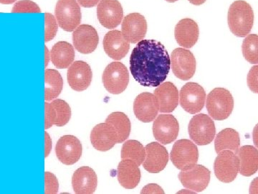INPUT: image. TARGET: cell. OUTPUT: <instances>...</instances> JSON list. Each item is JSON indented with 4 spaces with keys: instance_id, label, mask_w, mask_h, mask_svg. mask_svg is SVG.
<instances>
[{
    "instance_id": "6da1fadb",
    "label": "cell",
    "mask_w": 258,
    "mask_h": 194,
    "mask_svg": "<svg viewBox=\"0 0 258 194\" xmlns=\"http://www.w3.org/2000/svg\"><path fill=\"white\" fill-rule=\"evenodd\" d=\"M170 57L165 47L155 40H142L130 56V71L134 79L146 87H157L170 71Z\"/></svg>"
},
{
    "instance_id": "7a4b0ae2",
    "label": "cell",
    "mask_w": 258,
    "mask_h": 194,
    "mask_svg": "<svg viewBox=\"0 0 258 194\" xmlns=\"http://www.w3.org/2000/svg\"><path fill=\"white\" fill-rule=\"evenodd\" d=\"M227 21L230 31L235 36L246 37L253 26V10L247 2L237 0L229 8Z\"/></svg>"
},
{
    "instance_id": "3957f363",
    "label": "cell",
    "mask_w": 258,
    "mask_h": 194,
    "mask_svg": "<svg viewBox=\"0 0 258 194\" xmlns=\"http://www.w3.org/2000/svg\"><path fill=\"white\" fill-rule=\"evenodd\" d=\"M206 98L207 110L212 119L221 121L230 117L234 108V99L230 91L224 88H215Z\"/></svg>"
},
{
    "instance_id": "277c9868",
    "label": "cell",
    "mask_w": 258,
    "mask_h": 194,
    "mask_svg": "<svg viewBox=\"0 0 258 194\" xmlns=\"http://www.w3.org/2000/svg\"><path fill=\"white\" fill-rule=\"evenodd\" d=\"M103 86L112 94H119L126 89L129 83V73L126 66L120 62L108 65L102 76Z\"/></svg>"
},
{
    "instance_id": "5b68a950",
    "label": "cell",
    "mask_w": 258,
    "mask_h": 194,
    "mask_svg": "<svg viewBox=\"0 0 258 194\" xmlns=\"http://www.w3.org/2000/svg\"><path fill=\"white\" fill-rule=\"evenodd\" d=\"M188 131L190 138L198 146H207L215 139L216 127L210 116L198 114L190 120Z\"/></svg>"
},
{
    "instance_id": "8992f818",
    "label": "cell",
    "mask_w": 258,
    "mask_h": 194,
    "mask_svg": "<svg viewBox=\"0 0 258 194\" xmlns=\"http://www.w3.org/2000/svg\"><path fill=\"white\" fill-rule=\"evenodd\" d=\"M171 161L177 169L185 171L198 163L199 151L196 144L189 139L176 141L171 152Z\"/></svg>"
},
{
    "instance_id": "52a82bcc",
    "label": "cell",
    "mask_w": 258,
    "mask_h": 194,
    "mask_svg": "<svg viewBox=\"0 0 258 194\" xmlns=\"http://www.w3.org/2000/svg\"><path fill=\"white\" fill-rule=\"evenodd\" d=\"M55 14L59 26L64 31H74L81 23V8L76 0H58Z\"/></svg>"
},
{
    "instance_id": "ba28073f",
    "label": "cell",
    "mask_w": 258,
    "mask_h": 194,
    "mask_svg": "<svg viewBox=\"0 0 258 194\" xmlns=\"http://www.w3.org/2000/svg\"><path fill=\"white\" fill-rule=\"evenodd\" d=\"M170 66L178 79L188 81L196 71V59L192 53L184 47L173 51L170 58Z\"/></svg>"
},
{
    "instance_id": "9c48e42d",
    "label": "cell",
    "mask_w": 258,
    "mask_h": 194,
    "mask_svg": "<svg viewBox=\"0 0 258 194\" xmlns=\"http://www.w3.org/2000/svg\"><path fill=\"white\" fill-rule=\"evenodd\" d=\"M206 97L205 90L201 85L189 82L181 88L179 104L185 111L191 115H195L203 110Z\"/></svg>"
},
{
    "instance_id": "30bf717a",
    "label": "cell",
    "mask_w": 258,
    "mask_h": 194,
    "mask_svg": "<svg viewBox=\"0 0 258 194\" xmlns=\"http://www.w3.org/2000/svg\"><path fill=\"white\" fill-rule=\"evenodd\" d=\"M240 169V161L237 155L230 151H222L214 163L215 176L223 183H228L237 178Z\"/></svg>"
},
{
    "instance_id": "8fae6325",
    "label": "cell",
    "mask_w": 258,
    "mask_h": 194,
    "mask_svg": "<svg viewBox=\"0 0 258 194\" xmlns=\"http://www.w3.org/2000/svg\"><path fill=\"white\" fill-rule=\"evenodd\" d=\"M179 125L176 117L171 115H160L153 124V134L161 144L174 142L179 135Z\"/></svg>"
},
{
    "instance_id": "7c38bea8",
    "label": "cell",
    "mask_w": 258,
    "mask_h": 194,
    "mask_svg": "<svg viewBox=\"0 0 258 194\" xmlns=\"http://www.w3.org/2000/svg\"><path fill=\"white\" fill-rule=\"evenodd\" d=\"M211 172L202 165H195L189 169L181 171L179 179L185 188L194 191L201 192L208 186Z\"/></svg>"
},
{
    "instance_id": "4fadbf2b",
    "label": "cell",
    "mask_w": 258,
    "mask_h": 194,
    "mask_svg": "<svg viewBox=\"0 0 258 194\" xmlns=\"http://www.w3.org/2000/svg\"><path fill=\"white\" fill-rule=\"evenodd\" d=\"M82 144L74 135H64L57 141L55 153L59 161L64 165H74L82 156Z\"/></svg>"
},
{
    "instance_id": "5bb4252c",
    "label": "cell",
    "mask_w": 258,
    "mask_h": 194,
    "mask_svg": "<svg viewBox=\"0 0 258 194\" xmlns=\"http://www.w3.org/2000/svg\"><path fill=\"white\" fill-rule=\"evenodd\" d=\"M97 17L102 26L117 28L123 18V10L118 0H101L97 7Z\"/></svg>"
},
{
    "instance_id": "9a60e30c",
    "label": "cell",
    "mask_w": 258,
    "mask_h": 194,
    "mask_svg": "<svg viewBox=\"0 0 258 194\" xmlns=\"http://www.w3.org/2000/svg\"><path fill=\"white\" fill-rule=\"evenodd\" d=\"M121 29L122 35L127 41L137 43L146 36L147 22L140 13H131L123 18Z\"/></svg>"
},
{
    "instance_id": "2e32d148",
    "label": "cell",
    "mask_w": 258,
    "mask_h": 194,
    "mask_svg": "<svg viewBox=\"0 0 258 194\" xmlns=\"http://www.w3.org/2000/svg\"><path fill=\"white\" fill-rule=\"evenodd\" d=\"M136 117L144 123L155 120L159 112V105L155 95L149 92L140 93L134 102Z\"/></svg>"
},
{
    "instance_id": "e0dca14e",
    "label": "cell",
    "mask_w": 258,
    "mask_h": 194,
    "mask_svg": "<svg viewBox=\"0 0 258 194\" xmlns=\"http://www.w3.org/2000/svg\"><path fill=\"white\" fill-rule=\"evenodd\" d=\"M146 156L143 162L144 169L151 173H160L167 166L169 153L159 142H153L145 148Z\"/></svg>"
},
{
    "instance_id": "ac0fdd59",
    "label": "cell",
    "mask_w": 258,
    "mask_h": 194,
    "mask_svg": "<svg viewBox=\"0 0 258 194\" xmlns=\"http://www.w3.org/2000/svg\"><path fill=\"white\" fill-rule=\"evenodd\" d=\"M92 78L91 66L84 61H75L68 69V82L75 91H83L87 89L91 85Z\"/></svg>"
},
{
    "instance_id": "d6986e66",
    "label": "cell",
    "mask_w": 258,
    "mask_h": 194,
    "mask_svg": "<svg viewBox=\"0 0 258 194\" xmlns=\"http://www.w3.org/2000/svg\"><path fill=\"white\" fill-rule=\"evenodd\" d=\"M73 42L76 50L83 54H89L96 50L99 43L98 32L89 25H81L73 33Z\"/></svg>"
},
{
    "instance_id": "ffe728a7",
    "label": "cell",
    "mask_w": 258,
    "mask_h": 194,
    "mask_svg": "<svg viewBox=\"0 0 258 194\" xmlns=\"http://www.w3.org/2000/svg\"><path fill=\"white\" fill-rule=\"evenodd\" d=\"M118 141L114 128L106 122L98 124L91 131V144L97 151L106 152L114 147Z\"/></svg>"
},
{
    "instance_id": "44dd1931",
    "label": "cell",
    "mask_w": 258,
    "mask_h": 194,
    "mask_svg": "<svg viewBox=\"0 0 258 194\" xmlns=\"http://www.w3.org/2000/svg\"><path fill=\"white\" fill-rule=\"evenodd\" d=\"M103 45L107 55L115 61L123 59L130 49V42L125 40L121 32L116 30L107 32Z\"/></svg>"
},
{
    "instance_id": "7402d4cb",
    "label": "cell",
    "mask_w": 258,
    "mask_h": 194,
    "mask_svg": "<svg viewBox=\"0 0 258 194\" xmlns=\"http://www.w3.org/2000/svg\"><path fill=\"white\" fill-rule=\"evenodd\" d=\"M199 35L200 29L198 23L192 19H182L176 24L174 36L180 46L191 48L198 42Z\"/></svg>"
},
{
    "instance_id": "603a6c76",
    "label": "cell",
    "mask_w": 258,
    "mask_h": 194,
    "mask_svg": "<svg viewBox=\"0 0 258 194\" xmlns=\"http://www.w3.org/2000/svg\"><path fill=\"white\" fill-rule=\"evenodd\" d=\"M97 185L98 177L90 167H81L73 175L72 185L76 193H93L96 189Z\"/></svg>"
},
{
    "instance_id": "cb8c5ba5",
    "label": "cell",
    "mask_w": 258,
    "mask_h": 194,
    "mask_svg": "<svg viewBox=\"0 0 258 194\" xmlns=\"http://www.w3.org/2000/svg\"><path fill=\"white\" fill-rule=\"evenodd\" d=\"M159 105V112L161 113H170L179 105V91L174 83L165 82L161 83L155 91Z\"/></svg>"
},
{
    "instance_id": "d4e9b609",
    "label": "cell",
    "mask_w": 258,
    "mask_h": 194,
    "mask_svg": "<svg viewBox=\"0 0 258 194\" xmlns=\"http://www.w3.org/2000/svg\"><path fill=\"white\" fill-rule=\"evenodd\" d=\"M117 178L121 186L133 189L141 180V171L137 163L129 159H123L117 168Z\"/></svg>"
},
{
    "instance_id": "484cf974",
    "label": "cell",
    "mask_w": 258,
    "mask_h": 194,
    "mask_svg": "<svg viewBox=\"0 0 258 194\" xmlns=\"http://www.w3.org/2000/svg\"><path fill=\"white\" fill-rule=\"evenodd\" d=\"M240 161L239 171L243 176L254 175L258 169V151L252 146H244L239 148L236 153Z\"/></svg>"
},
{
    "instance_id": "4316f807",
    "label": "cell",
    "mask_w": 258,
    "mask_h": 194,
    "mask_svg": "<svg viewBox=\"0 0 258 194\" xmlns=\"http://www.w3.org/2000/svg\"><path fill=\"white\" fill-rule=\"evenodd\" d=\"M52 64L57 69H64L69 67L75 59L74 47L66 41L57 42L50 52Z\"/></svg>"
},
{
    "instance_id": "83f0119b",
    "label": "cell",
    "mask_w": 258,
    "mask_h": 194,
    "mask_svg": "<svg viewBox=\"0 0 258 194\" xmlns=\"http://www.w3.org/2000/svg\"><path fill=\"white\" fill-rule=\"evenodd\" d=\"M240 146V134L234 129H223L217 134L215 138V148L217 153L222 151H230L236 154Z\"/></svg>"
},
{
    "instance_id": "f1b7e54d",
    "label": "cell",
    "mask_w": 258,
    "mask_h": 194,
    "mask_svg": "<svg viewBox=\"0 0 258 194\" xmlns=\"http://www.w3.org/2000/svg\"><path fill=\"white\" fill-rule=\"evenodd\" d=\"M114 128L118 135V143H122L128 138L132 130V124L128 116L123 112H113L108 115L106 120Z\"/></svg>"
},
{
    "instance_id": "f546056e",
    "label": "cell",
    "mask_w": 258,
    "mask_h": 194,
    "mask_svg": "<svg viewBox=\"0 0 258 194\" xmlns=\"http://www.w3.org/2000/svg\"><path fill=\"white\" fill-rule=\"evenodd\" d=\"M45 76V101H51L60 94L63 87V80L58 71L46 69Z\"/></svg>"
},
{
    "instance_id": "4dcf8cb0",
    "label": "cell",
    "mask_w": 258,
    "mask_h": 194,
    "mask_svg": "<svg viewBox=\"0 0 258 194\" xmlns=\"http://www.w3.org/2000/svg\"><path fill=\"white\" fill-rule=\"evenodd\" d=\"M145 156V148L139 141L131 139L126 141L123 144L121 149L122 160H132L137 163L139 166L143 163Z\"/></svg>"
},
{
    "instance_id": "1f68e13d",
    "label": "cell",
    "mask_w": 258,
    "mask_h": 194,
    "mask_svg": "<svg viewBox=\"0 0 258 194\" xmlns=\"http://www.w3.org/2000/svg\"><path fill=\"white\" fill-rule=\"evenodd\" d=\"M242 54L249 64H258V36L251 34L246 36L242 42Z\"/></svg>"
},
{
    "instance_id": "d6a6232c",
    "label": "cell",
    "mask_w": 258,
    "mask_h": 194,
    "mask_svg": "<svg viewBox=\"0 0 258 194\" xmlns=\"http://www.w3.org/2000/svg\"><path fill=\"white\" fill-rule=\"evenodd\" d=\"M50 104L55 110V125L57 127L66 125L71 117V110L69 104L59 99L53 100Z\"/></svg>"
},
{
    "instance_id": "836d02e7",
    "label": "cell",
    "mask_w": 258,
    "mask_h": 194,
    "mask_svg": "<svg viewBox=\"0 0 258 194\" xmlns=\"http://www.w3.org/2000/svg\"><path fill=\"white\" fill-rule=\"evenodd\" d=\"M12 13H41V10L36 3L31 0H20L15 3Z\"/></svg>"
},
{
    "instance_id": "e575fe53",
    "label": "cell",
    "mask_w": 258,
    "mask_h": 194,
    "mask_svg": "<svg viewBox=\"0 0 258 194\" xmlns=\"http://www.w3.org/2000/svg\"><path fill=\"white\" fill-rule=\"evenodd\" d=\"M45 42H49L55 37L57 25L55 18L50 13H45Z\"/></svg>"
},
{
    "instance_id": "d590c367",
    "label": "cell",
    "mask_w": 258,
    "mask_h": 194,
    "mask_svg": "<svg viewBox=\"0 0 258 194\" xmlns=\"http://www.w3.org/2000/svg\"><path fill=\"white\" fill-rule=\"evenodd\" d=\"M45 187H46L47 193H55L58 190V182L54 175L51 174L49 172L45 173Z\"/></svg>"
},
{
    "instance_id": "8d00e7d4",
    "label": "cell",
    "mask_w": 258,
    "mask_h": 194,
    "mask_svg": "<svg viewBox=\"0 0 258 194\" xmlns=\"http://www.w3.org/2000/svg\"><path fill=\"white\" fill-rule=\"evenodd\" d=\"M257 73L258 66L256 65L250 69L247 75V84L249 89L255 93H257Z\"/></svg>"
},
{
    "instance_id": "74e56055",
    "label": "cell",
    "mask_w": 258,
    "mask_h": 194,
    "mask_svg": "<svg viewBox=\"0 0 258 194\" xmlns=\"http://www.w3.org/2000/svg\"><path fill=\"white\" fill-rule=\"evenodd\" d=\"M55 113L50 103L45 102V129H49L55 125Z\"/></svg>"
},
{
    "instance_id": "f35d334b",
    "label": "cell",
    "mask_w": 258,
    "mask_h": 194,
    "mask_svg": "<svg viewBox=\"0 0 258 194\" xmlns=\"http://www.w3.org/2000/svg\"><path fill=\"white\" fill-rule=\"evenodd\" d=\"M142 193H164V190L157 184L146 185L142 189Z\"/></svg>"
},
{
    "instance_id": "ab89813d",
    "label": "cell",
    "mask_w": 258,
    "mask_h": 194,
    "mask_svg": "<svg viewBox=\"0 0 258 194\" xmlns=\"http://www.w3.org/2000/svg\"><path fill=\"white\" fill-rule=\"evenodd\" d=\"M100 0H77L83 8H91L93 7L96 6Z\"/></svg>"
},
{
    "instance_id": "60d3db41",
    "label": "cell",
    "mask_w": 258,
    "mask_h": 194,
    "mask_svg": "<svg viewBox=\"0 0 258 194\" xmlns=\"http://www.w3.org/2000/svg\"><path fill=\"white\" fill-rule=\"evenodd\" d=\"M51 147H52V142H51L50 136L47 132H45V157L48 156Z\"/></svg>"
},
{
    "instance_id": "b9f144b4",
    "label": "cell",
    "mask_w": 258,
    "mask_h": 194,
    "mask_svg": "<svg viewBox=\"0 0 258 194\" xmlns=\"http://www.w3.org/2000/svg\"><path fill=\"white\" fill-rule=\"evenodd\" d=\"M206 1L207 0H189L190 3L194 5H196V6L204 4Z\"/></svg>"
},
{
    "instance_id": "7bdbcfd3",
    "label": "cell",
    "mask_w": 258,
    "mask_h": 194,
    "mask_svg": "<svg viewBox=\"0 0 258 194\" xmlns=\"http://www.w3.org/2000/svg\"><path fill=\"white\" fill-rule=\"evenodd\" d=\"M16 1L17 0H0V3L3 5H11Z\"/></svg>"
},
{
    "instance_id": "ee69618b",
    "label": "cell",
    "mask_w": 258,
    "mask_h": 194,
    "mask_svg": "<svg viewBox=\"0 0 258 194\" xmlns=\"http://www.w3.org/2000/svg\"><path fill=\"white\" fill-rule=\"evenodd\" d=\"M49 52L48 50L46 47H45V66H47V64H48V60H49V56H48Z\"/></svg>"
},
{
    "instance_id": "f6af8a7d",
    "label": "cell",
    "mask_w": 258,
    "mask_h": 194,
    "mask_svg": "<svg viewBox=\"0 0 258 194\" xmlns=\"http://www.w3.org/2000/svg\"><path fill=\"white\" fill-rule=\"evenodd\" d=\"M166 1L169 2V3H175V2L178 1V0H166Z\"/></svg>"
}]
</instances>
